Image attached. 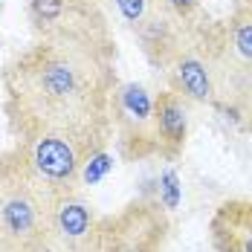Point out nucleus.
I'll list each match as a JSON object with an SVG mask.
<instances>
[{
    "instance_id": "f257e3e1",
    "label": "nucleus",
    "mask_w": 252,
    "mask_h": 252,
    "mask_svg": "<svg viewBox=\"0 0 252 252\" xmlns=\"http://www.w3.org/2000/svg\"><path fill=\"white\" fill-rule=\"evenodd\" d=\"M9 127L26 145L41 136L104 151L113 133V52L96 3H78L73 18L41 35L3 73Z\"/></svg>"
},
{
    "instance_id": "f03ea898",
    "label": "nucleus",
    "mask_w": 252,
    "mask_h": 252,
    "mask_svg": "<svg viewBox=\"0 0 252 252\" xmlns=\"http://www.w3.org/2000/svg\"><path fill=\"white\" fill-rule=\"evenodd\" d=\"M52 194L21 148L0 154V252H32L44 238Z\"/></svg>"
},
{
    "instance_id": "7ed1b4c3",
    "label": "nucleus",
    "mask_w": 252,
    "mask_h": 252,
    "mask_svg": "<svg viewBox=\"0 0 252 252\" xmlns=\"http://www.w3.org/2000/svg\"><path fill=\"white\" fill-rule=\"evenodd\" d=\"M107 218L78 191L55 194L44 241L55 252H104Z\"/></svg>"
},
{
    "instance_id": "20e7f679",
    "label": "nucleus",
    "mask_w": 252,
    "mask_h": 252,
    "mask_svg": "<svg viewBox=\"0 0 252 252\" xmlns=\"http://www.w3.org/2000/svg\"><path fill=\"white\" fill-rule=\"evenodd\" d=\"M171 220L157 200H133L104 223V252H165Z\"/></svg>"
},
{
    "instance_id": "39448f33",
    "label": "nucleus",
    "mask_w": 252,
    "mask_h": 252,
    "mask_svg": "<svg viewBox=\"0 0 252 252\" xmlns=\"http://www.w3.org/2000/svg\"><path fill=\"white\" fill-rule=\"evenodd\" d=\"M154 101L145 84L122 81L113 90V127L119 136V148L125 157H148L157 154V133H154Z\"/></svg>"
},
{
    "instance_id": "423d86ee",
    "label": "nucleus",
    "mask_w": 252,
    "mask_h": 252,
    "mask_svg": "<svg viewBox=\"0 0 252 252\" xmlns=\"http://www.w3.org/2000/svg\"><path fill=\"white\" fill-rule=\"evenodd\" d=\"M189 99L177 90H162L154 101V133H157V154L162 159H177L186 139H189Z\"/></svg>"
},
{
    "instance_id": "0eeeda50",
    "label": "nucleus",
    "mask_w": 252,
    "mask_h": 252,
    "mask_svg": "<svg viewBox=\"0 0 252 252\" xmlns=\"http://www.w3.org/2000/svg\"><path fill=\"white\" fill-rule=\"evenodd\" d=\"M215 252H252V200H223L209 220Z\"/></svg>"
},
{
    "instance_id": "6e6552de",
    "label": "nucleus",
    "mask_w": 252,
    "mask_h": 252,
    "mask_svg": "<svg viewBox=\"0 0 252 252\" xmlns=\"http://www.w3.org/2000/svg\"><path fill=\"white\" fill-rule=\"evenodd\" d=\"M168 78L171 90H177L189 101H215V73L212 64L194 50H177V55L168 61Z\"/></svg>"
},
{
    "instance_id": "1a4fd4ad",
    "label": "nucleus",
    "mask_w": 252,
    "mask_h": 252,
    "mask_svg": "<svg viewBox=\"0 0 252 252\" xmlns=\"http://www.w3.org/2000/svg\"><path fill=\"white\" fill-rule=\"evenodd\" d=\"M76 0H29L26 3V12H29V24L32 29L41 35H52L58 32L61 26L67 24L76 12Z\"/></svg>"
},
{
    "instance_id": "9d476101",
    "label": "nucleus",
    "mask_w": 252,
    "mask_h": 252,
    "mask_svg": "<svg viewBox=\"0 0 252 252\" xmlns=\"http://www.w3.org/2000/svg\"><path fill=\"white\" fill-rule=\"evenodd\" d=\"M226 47L241 64L252 67V0L238 6V12L232 15L226 26Z\"/></svg>"
},
{
    "instance_id": "9b49d317",
    "label": "nucleus",
    "mask_w": 252,
    "mask_h": 252,
    "mask_svg": "<svg viewBox=\"0 0 252 252\" xmlns=\"http://www.w3.org/2000/svg\"><path fill=\"white\" fill-rule=\"evenodd\" d=\"M110 3H113L116 12L122 15V21L130 24L133 29L142 24V21L154 12V6H157V0H110Z\"/></svg>"
},
{
    "instance_id": "f8f14e48",
    "label": "nucleus",
    "mask_w": 252,
    "mask_h": 252,
    "mask_svg": "<svg viewBox=\"0 0 252 252\" xmlns=\"http://www.w3.org/2000/svg\"><path fill=\"white\" fill-rule=\"evenodd\" d=\"M157 6H162L168 15H174L177 21H191L200 12V0H157Z\"/></svg>"
},
{
    "instance_id": "ddd939ff",
    "label": "nucleus",
    "mask_w": 252,
    "mask_h": 252,
    "mask_svg": "<svg viewBox=\"0 0 252 252\" xmlns=\"http://www.w3.org/2000/svg\"><path fill=\"white\" fill-rule=\"evenodd\" d=\"M76 3H96V0H76Z\"/></svg>"
}]
</instances>
